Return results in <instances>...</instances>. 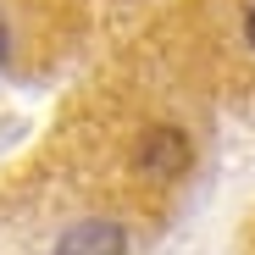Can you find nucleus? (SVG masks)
<instances>
[{
  "label": "nucleus",
  "mask_w": 255,
  "mask_h": 255,
  "mask_svg": "<svg viewBox=\"0 0 255 255\" xmlns=\"http://www.w3.org/2000/svg\"><path fill=\"white\" fill-rule=\"evenodd\" d=\"M61 255H122V233H117V228H106V222H89V228L67 233Z\"/></svg>",
  "instance_id": "1"
},
{
  "label": "nucleus",
  "mask_w": 255,
  "mask_h": 255,
  "mask_svg": "<svg viewBox=\"0 0 255 255\" xmlns=\"http://www.w3.org/2000/svg\"><path fill=\"white\" fill-rule=\"evenodd\" d=\"M0 61H6V22H0Z\"/></svg>",
  "instance_id": "2"
},
{
  "label": "nucleus",
  "mask_w": 255,
  "mask_h": 255,
  "mask_svg": "<svg viewBox=\"0 0 255 255\" xmlns=\"http://www.w3.org/2000/svg\"><path fill=\"white\" fill-rule=\"evenodd\" d=\"M250 45H255V11H250Z\"/></svg>",
  "instance_id": "3"
}]
</instances>
